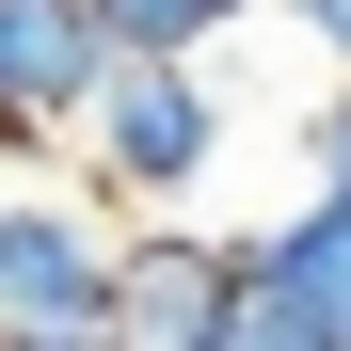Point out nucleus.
<instances>
[{
  "instance_id": "nucleus-1",
  "label": "nucleus",
  "mask_w": 351,
  "mask_h": 351,
  "mask_svg": "<svg viewBox=\"0 0 351 351\" xmlns=\"http://www.w3.org/2000/svg\"><path fill=\"white\" fill-rule=\"evenodd\" d=\"M223 144H240V96H223L208 64H112L96 128H80V176H96V208L176 223V208L223 176Z\"/></svg>"
},
{
  "instance_id": "nucleus-2",
  "label": "nucleus",
  "mask_w": 351,
  "mask_h": 351,
  "mask_svg": "<svg viewBox=\"0 0 351 351\" xmlns=\"http://www.w3.org/2000/svg\"><path fill=\"white\" fill-rule=\"evenodd\" d=\"M112 271H128V223L96 192H48V176L0 192V335H112Z\"/></svg>"
},
{
  "instance_id": "nucleus-3",
  "label": "nucleus",
  "mask_w": 351,
  "mask_h": 351,
  "mask_svg": "<svg viewBox=\"0 0 351 351\" xmlns=\"http://www.w3.org/2000/svg\"><path fill=\"white\" fill-rule=\"evenodd\" d=\"M96 96H112V32H96V0H0V176L48 160V144H80Z\"/></svg>"
},
{
  "instance_id": "nucleus-4",
  "label": "nucleus",
  "mask_w": 351,
  "mask_h": 351,
  "mask_svg": "<svg viewBox=\"0 0 351 351\" xmlns=\"http://www.w3.org/2000/svg\"><path fill=\"white\" fill-rule=\"evenodd\" d=\"M256 287V240L223 223H128V271H112V335L128 351H208Z\"/></svg>"
},
{
  "instance_id": "nucleus-5",
  "label": "nucleus",
  "mask_w": 351,
  "mask_h": 351,
  "mask_svg": "<svg viewBox=\"0 0 351 351\" xmlns=\"http://www.w3.org/2000/svg\"><path fill=\"white\" fill-rule=\"evenodd\" d=\"M256 287H287V304L351 351V192H304L287 223H256Z\"/></svg>"
},
{
  "instance_id": "nucleus-6",
  "label": "nucleus",
  "mask_w": 351,
  "mask_h": 351,
  "mask_svg": "<svg viewBox=\"0 0 351 351\" xmlns=\"http://www.w3.org/2000/svg\"><path fill=\"white\" fill-rule=\"evenodd\" d=\"M240 16H271V0H96V32H112V64H208Z\"/></svg>"
},
{
  "instance_id": "nucleus-7",
  "label": "nucleus",
  "mask_w": 351,
  "mask_h": 351,
  "mask_svg": "<svg viewBox=\"0 0 351 351\" xmlns=\"http://www.w3.org/2000/svg\"><path fill=\"white\" fill-rule=\"evenodd\" d=\"M208 351H335V335H319L304 304H287V287H240V319H223Z\"/></svg>"
},
{
  "instance_id": "nucleus-8",
  "label": "nucleus",
  "mask_w": 351,
  "mask_h": 351,
  "mask_svg": "<svg viewBox=\"0 0 351 351\" xmlns=\"http://www.w3.org/2000/svg\"><path fill=\"white\" fill-rule=\"evenodd\" d=\"M304 192H351V80H319L304 112Z\"/></svg>"
},
{
  "instance_id": "nucleus-9",
  "label": "nucleus",
  "mask_w": 351,
  "mask_h": 351,
  "mask_svg": "<svg viewBox=\"0 0 351 351\" xmlns=\"http://www.w3.org/2000/svg\"><path fill=\"white\" fill-rule=\"evenodd\" d=\"M271 16H287V32H304V48H319V64L351 80V0H271Z\"/></svg>"
},
{
  "instance_id": "nucleus-10",
  "label": "nucleus",
  "mask_w": 351,
  "mask_h": 351,
  "mask_svg": "<svg viewBox=\"0 0 351 351\" xmlns=\"http://www.w3.org/2000/svg\"><path fill=\"white\" fill-rule=\"evenodd\" d=\"M0 351H128V335H0Z\"/></svg>"
},
{
  "instance_id": "nucleus-11",
  "label": "nucleus",
  "mask_w": 351,
  "mask_h": 351,
  "mask_svg": "<svg viewBox=\"0 0 351 351\" xmlns=\"http://www.w3.org/2000/svg\"><path fill=\"white\" fill-rule=\"evenodd\" d=\"M0 192H16V176H0Z\"/></svg>"
}]
</instances>
